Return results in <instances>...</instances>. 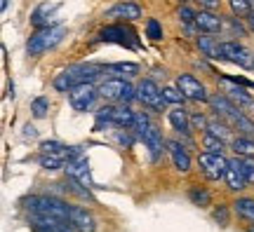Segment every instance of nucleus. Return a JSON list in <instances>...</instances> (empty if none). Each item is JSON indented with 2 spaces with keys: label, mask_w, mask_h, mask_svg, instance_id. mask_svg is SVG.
<instances>
[{
  "label": "nucleus",
  "mask_w": 254,
  "mask_h": 232,
  "mask_svg": "<svg viewBox=\"0 0 254 232\" xmlns=\"http://www.w3.org/2000/svg\"><path fill=\"white\" fill-rule=\"evenodd\" d=\"M177 87L184 92V96L189 98V101H209L207 92H205V85L198 80V78H193V75H189V73H184V75H179L177 78Z\"/></svg>",
  "instance_id": "1a4fd4ad"
},
{
  "label": "nucleus",
  "mask_w": 254,
  "mask_h": 232,
  "mask_svg": "<svg viewBox=\"0 0 254 232\" xmlns=\"http://www.w3.org/2000/svg\"><path fill=\"white\" fill-rule=\"evenodd\" d=\"M202 148L207 152H224V148H226V141H221V139H217V136H212L205 132V136H202Z\"/></svg>",
  "instance_id": "a878e982"
},
{
  "label": "nucleus",
  "mask_w": 254,
  "mask_h": 232,
  "mask_svg": "<svg viewBox=\"0 0 254 232\" xmlns=\"http://www.w3.org/2000/svg\"><path fill=\"white\" fill-rule=\"evenodd\" d=\"M190 197V202L193 204H198V206H209V192L207 190H202V187H193L189 192Z\"/></svg>",
  "instance_id": "7c9ffc66"
},
{
  "label": "nucleus",
  "mask_w": 254,
  "mask_h": 232,
  "mask_svg": "<svg viewBox=\"0 0 254 232\" xmlns=\"http://www.w3.org/2000/svg\"><path fill=\"white\" fill-rule=\"evenodd\" d=\"M24 206L33 216H55V218H66L71 221V206L64 204L62 199H55V197H26L24 199Z\"/></svg>",
  "instance_id": "f03ea898"
},
{
  "label": "nucleus",
  "mask_w": 254,
  "mask_h": 232,
  "mask_svg": "<svg viewBox=\"0 0 254 232\" xmlns=\"http://www.w3.org/2000/svg\"><path fill=\"white\" fill-rule=\"evenodd\" d=\"M177 14H179V19H182L184 24H195V17H198V12H193V9L186 7V5H184V7H179V12H177Z\"/></svg>",
  "instance_id": "f704fd0d"
},
{
  "label": "nucleus",
  "mask_w": 254,
  "mask_h": 232,
  "mask_svg": "<svg viewBox=\"0 0 254 232\" xmlns=\"http://www.w3.org/2000/svg\"><path fill=\"white\" fill-rule=\"evenodd\" d=\"M50 12H55V5H50V2L38 5V7L33 9V14H31V26H33V28H45V26H50V19L45 17V14H50Z\"/></svg>",
  "instance_id": "4be33fe9"
},
{
  "label": "nucleus",
  "mask_w": 254,
  "mask_h": 232,
  "mask_svg": "<svg viewBox=\"0 0 254 232\" xmlns=\"http://www.w3.org/2000/svg\"><path fill=\"white\" fill-rule=\"evenodd\" d=\"M226 186L231 190H245L247 187V176H245V169H243V160L240 157H233L228 160V169H226Z\"/></svg>",
  "instance_id": "f8f14e48"
},
{
  "label": "nucleus",
  "mask_w": 254,
  "mask_h": 232,
  "mask_svg": "<svg viewBox=\"0 0 254 232\" xmlns=\"http://www.w3.org/2000/svg\"><path fill=\"white\" fill-rule=\"evenodd\" d=\"M247 28L254 33V12H250V17H247Z\"/></svg>",
  "instance_id": "37998d69"
},
{
  "label": "nucleus",
  "mask_w": 254,
  "mask_h": 232,
  "mask_svg": "<svg viewBox=\"0 0 254 232\" xmlns=\"http://www.w3.org/2000/svg\"><path fill=\"white\" fill-rule=\"evenodd\" d=\"M250 5H252V9H254V0H250Z\"/></svg>",
  "instance_id": "49530a36"
},
{
  "label": "nucleus",
  "mask_w": 254,
  "mask_h": 232,
  "mask_svg": "<svg viewBox=\"0 0 254 232\" xmlns=\"http://www.w3.org/2000/svg\"><path fill=\"white\" fill-rule=\"evenodd\" d=\"M7 2H9V0H2V2H0V5H2V12L7 9Z\"/></svg>",
  "instance_id": "a18cd8bd"
},
{
  "label": "nucleus",
  "mask_w": 254,
  "mask_h": 232,
  "mask_svg": "<svg viewBox=\"0 0 254 232\" xmlns=\"http://www.w3.org/2000/svg\"><path fill=\"white\" fill-rule=\"evenodd\" d=\"M64 169H66V176H68V179H75L85 187L94 186V183H92V176H90V167H87V160H85V157H78V160L68 162Z\"/></svg>",
  "instance_id": "ddd939ff"
},
{
  "label": "nucleus",
  "mask_w": 254,
  "mask_h": 232,
  "mask_svg": "<svg viewBox=\"0 0 254 232\" xmlns=\"http://www.w3.org/2000/svg\"><path fill=\"white\" fill-rule=\"evenodd\" d=\"M233 150L238 157H254V141L250 136H236L233 139Z\"/></svg>",
  "instance_id": "b1692460"
},
{
  "label": "nucleus",
  "mask_w": 254,
  "mask_h": 232,
  "mask_svg": "<svg viewBox=\"0 0 254 232\" xmlns=\"http://www.w3.org/2000/svg\"><path fill=\"white\" fill-rule=\"evenodd\" d=\"M195 26L202 31V33H219L221 26H224V21L219 17L217 12H212V9H200L198 17H195Z\"/></svg>",
  "instance_id": "2eb2a0df"
},
{
  "label": "nucleus",
  "mask_w": 254,
  "mask_h": 232,
  "mask_svg": "<svg viewBox=\"0 0 254 232\" xmlns=\"http://www.w3.org/2000/svg\"><path fill=\"white\" fill-rule=\"evenodd\" d=\"M207 122L209 120H205V115H200V113H193V115H190V127H193V129H207Z\"/></svg>",
  "instance_id": "c9c22d12"
},
{
  "label": "nucleus",
  "mask_w": 254,
  "mask_h": 232,
  "mask_svg": "<svg viewBox=\"0 0 254 232\" xmlns=\"http://www.w3.org/2000/svg\"><path fill=\"white\" fill-rule=\"evenodd\" d=\"M31 230L33 232H52V230H47V228H43V225H31Z\"/></svg>",
  "instance_id": "c03bdc74"
},
{
  "label": "nucleus",
  "mask_w": 254,
  "mask_h": 232,
  "mask_svg": "<svg viewBox=\"0 0 254 232\" xmlns=\"http://www.w3.org/2000/svg\"><path fill=\"white\" fill-rule=\"evenodd\" d=\"M71 223L75 225L78 232H94L97 228L92 214H87V209H82V206H71Z\"/></svg>",
  "instance_id": "a211bd4d"
},
{
  "label": "nucleus",
  "mask_w": 254,
  "mask_h": 232,
  "mask_svg": "<svg viewBox=\"0 0 254 232\" xmlns=\"http://www.w3.org/2000/svg\"><path fill=\"white\" fill-rule=\"evenodd\" d=\"M243 169H245L247 183H254V160L252 157H245V160H243Z\"/></svg>",
  "instance_id": "e433bc0d"
},
{
  "label": "nucleus",
  "mask_w": 254,
  "mask_h": 232,
  "mask_svg": "<svg viewBox=\"0 0 254 232\" xmlns=\"http://www.w3.org/2000/svg\"><path fill=\"white\" fill-rule=\"evenodd\" d=\"M109 17L113 19H127V21H136L141 17V7L136 2H120L109 12Z\"/></svg>",
  "instance_id": "aec40b11"
},
{
  "label": "nucleus",
  "mask_w": 254,
  "mask_h": 232,
  "mask_svg": "<svg viewBox=\"0 0 254 232\" xmlns=\"http://www.w3.org/2000/svg\"><path fill=\"white\" fill-rule=\"evenodd\" d=\"M68 145H64L62 141H43L40 143V150L43 152H64Z\"/></svg>",
  "instance_id": "72a5a7b5"
},
{
  "label": "nucleus",
  "mask_w": 254,
  "mask_h": 232,
  "mask_svg": "<svg viewBox=\"0 0 254 232\" xmlns=\"http://www.w3.org/2000/svg\"><path fill=\"white\" fill-rule=\"evenodd\" d=\"M99 40H104V43H116V45H125V47L136 45L134 31L127 26H106L99 33Z\"/></svg>",
  "instance_id": "9b49d317"
},
{
  "label": "nucleus",
  "mask_w": 254,
  "mask_h": 232,
  "mask_svg": "<svg viewBox=\"0 0 254 232\" xmlns=\"http://www.w3.org/2000/svg\"><path fill=\"white\" fill-rule=\"evenodd\" d=\"M233 211H236L240 218L254 223V199L252 197H240V199H236V202H233Z\"/></svg>",
  "instance_id": "5701e85b"
},
{
  "label": "nucleus",
  "mask_w": 254,
  "mask_h": 232,
  "mask_svg": "<svg viewBox=\"0 0 254 232\" xmlns=\"http://www.w3.org/2000/svg\"><path fill=\"white\" fill-rule=\"evenodd\" d=\"M231 26H233V33H238V36H245V26L238 21V17L231 19Z\"/></svg>",
  "instance_id": "ea45409f"
},
{
  "label": "nucleus",
  "mask_w": 254,
  "mask_h": 232,
  "mask_svg": "<svg viewBox=\"0 0 254 232\" xmlns=\"http://www.w3.org/2000/svg\"><path fill=\"white\" fill-rule=\"evenodd\" d=\"M198 47H200V54H205L209 59H224V56H221V45L212 38V33L198 36Z\"/></svg>",
  "instance_id": "412c9836"
},
{
  "label": "nucleus",
  "mask_w": 254,
  "mask_h": 232,
  "mask_svg": "<svg viewBox=\"0 0 254 232\" xmlns=\"http://www.w3.org/2000/svg\"><path fill=\"white\" fill-rule=\"evenodd\" d=\"M228 5H231L236 17H250V12H252L250 0H228Z\"/></svg>",
  "instance_id": "c85d7f7f"
},
{
  "label": "nucleus",
  "mask_w": 254,
  "mask_h": 232,
  "mask_svg": "<svg viewBox=\"0 0 254 232\" xmlns=\"http://www.w3.org/2000/svg\"><path fill=\"white\" fill-rule=\"evenodd\" d=\"M24 136H26V139H28V136H31V139H36V136H38V132H36V127H31V125H26V132H24Z\"/></svg>",
  "instance_id": "79ce46f5"
},
{
  "label": "nucleus",
  "mask_w": 254,
  "mask_h": 232,
  "mask_svg": "<svg viewBox=\"0 0 254 232\" xmlns=\"http://www.w3.org/2000/svg\"><path fill=\"white\" fill-rule=\"evenodd\" d=\"M167 120H170V125L174 127V132H179V134H190V129H193V127H190V115L182 106L170 110V113H167Z\"/></svg>",
  "instance_id": "6ab92c4d"
},
{
  "label": "nucleus",
  "mask_w": 254,
  "mask_h": 232,
  "mask_svg": "<svg viewBox=\"0 0 254 232\" xmlns=\"http://www.w3.org/2000/svg\"><path fill=\"white\" fill-rule=\"evenodd\" d=\"M209 106L217 110V115L226 117L231 125H233L240 115H245V110H240V108L233 103V98L228 96V94H214V96H209Z\"/></svg>",
  "instance_id": "9d476101"
},
{
  "label": "nucleus",
  "mask_w": 254,
  "mask_h": 232,
  "mask_svg": "<svg viewBox=\"0 0 254 232\" xmlns=\"http://www.w3.org/2000/svg\"><path fill=\"white\" fill-rule=\"evenodd\" d=\"M163 96L167 103H174V106H182L186 96H184V92L179 87H163Z\"/></svg>",
  "instance_id": "cd10ccee"
},
{
  "label": "nucleus",
  "mask_w": 254,
  "mask_h": 232,
  "mask_svg": "<svg viewBox=\"0 0 254 232\" xmlns=\"http://www.w3.org/2000/svg\"><path fill=\"white\" fill-rule=\"evenodd\" d=\"M99 96H104L106 101H123V103H129L132 98H136V90L127 80H123V78H109V80L101 82Z\"/></svg>",
  "instance_id": "20e7f679"
},
{
  "label": "nucleus",
  "mask_w": 254,
  "mask_h": 232,
  "mask_svg": "<svg viewBox=\"0 0 254 232\" xmlns=\"http://www.w3.org/2000/svg\"><path fill=\"white\" fill-rule=\"evenodd\" d=\"M198 2L205 9H212V12H214V9H219V0H198Z\"/></svg>",
  "instance_id": "a19ab883"
},
{
  "label": "nucleus",
  "mask_w": 254,
  "mask_h": 232,
  "mask_svg": "<svg viewBox=\"0 0 254 232\" xmlns=\"http://www.w3.org/2000/svg\"><path fill=\"white\" fill-rule=\"evenodd\" d=\"M179 2H189V0H179Z\"/></svg>",
  "instance_id": "09e8293b"
},
{
  "label": "nucleus",
  "mask_w": 254,
  "mask_h": 232,
  "mask_svg": "<svg viewBox=\"0 0 254 232\" xmlns=\"http://www.w3.org/2000/svg\"><path fill=\"white\" fill-rule=\"evenodd\" d=\"M64 33H66V28L64 26H45V28H38L36 33L31 36L26 45V52L31 56H40V54H45L47 49H52L55 45H59L64 40Z\"/></svg>",
  "instance_id": "7ed1b4c3"
},
{
  "label": "nucleus",
  "mask_w": 254,
  "mask_h": 232,
  "mask_svg": "<svg viewBox=\"0 0 254 232\" xmlns=\"http://www.w3.org/2000/svg\"><path fill=\"white\" fill-rule=\"evenodd\" d=\"M148 127H151V122H148V115H146V113H134V127H132V129H134L136 134L141 136L146 129H148Z\"/></svg>",
  "instance_id": "473e14b6"
},
{
  "label": "nucleus",
  "mask_w": 254,
  "mask_h": 232,
  "mask_svg": "<svg viewBox=\"0 0 254 232\" xmlns=\"http://www.w3.org/2000/svg\"><path fill=\"white\" fill-rule=\"evenodd\" d=\"M109 73V66H97V63H80V66H71L64 73H59L52 82V87L57 92H68L75 87V85H87V82H94L99 75Z\"/></svg>",
  "instance_id": "f257e3e1"
},
{
  "label": "nucleus",
  "mask_w": 254,
  "mask_h": 232,
  "mask_svg": "<svg viewBox=\"0 0 254 232\" xmlns=\"http://www.w3.org/2000/svg\"><path fill=\"white\" fill-rule=\"evenodd\" d=\"M224 82L231 85L226 92H228V96L233 98V103H236L240 110H245V113H252L254 115V98L250 96L245 90H240V87H238V82H233L231 78H224Z\"/></svg>",
  "instance_id": "4468645a"
},
{
  "label": "nucleus",
  "mask_w": 254,
  "mask_h": 232,
  "mask_svg": "<svg viewBox=\"0 0 254 232\" xmlns=\"http://www.w3.org/2000/svg\"><path fill=\"white\" fill-rule=\"evenodd\" d=\"M136 98L148 106L151 110H158V113H163L165 108H167V101L163 96V90L155 85L153 80H141L139 82V87H136Z\"/></svg>",
  "instance_id": "423d86ee"
},
{
  "label": "nucleus",
  "mask_w": 254,
  "mask_h": 232,
  "mask_svg": "<svg viewBox=\"0 0 254 232\" xmlns=\"http://www.w3.org/2000/svg\"><path fill=\"white\" fill-rule=\"evenodd\" d=\"M109 71L118 73V75H136V73H139V66H136V63H111Z\"/></svg>",
  "instance_id": "c756f323"
},
{
  "label": "nucleus",
  "mask_w": 254,
  "mask_h": 232,
  "mask_svg": "<svg viewBox=\"0 0 254 232\" xmlns=\"http://www.w3.org/2000/svg\"><path fill=\"white\" fill-rule=\"evenodd\" d=\"M214 218L219 221V225H228V209H226V206H219V209H214Z\"/></svg>",
  "instance_id": "4c0bfd02"
},
{
  "label": "nucleus",
  "mask_w": 254,
  "mask_h": 232,
  "mask_svg": "<svg viewBox=\"0 0 254 232\" xmlns=\"http://www.w3.org/2000/svg\"><path fill=\"white\" fill-rule=\"evenodd\" d=\"M247 232H254V225H252V228H250V230H247Z\"/></svg>",
  "instance_id": "de8ad7c7"
},
{
  "label": "nucleus",
  "mask_w": 254,
  "mask_h": 232,
  "mask_svg": "<svg viewBox=\"0 0 254 232\" xmlns=\"http://www.w3.org/2000/svg\"><path fill=\"white\" fill-rule=\"evenodd\" d=\"M167 150H170V157H172L174 167L182 171V174H186L190 169V157H189V152H186V148L179 141H170L167 143Z\"/></svg>",
  "instance_id": "f3484780"
},
{
  "label": "nucleus",
  "mask_w": 254,
  "mask_h": 232,
  "mask_svg": "<svg viewBox=\"0 0 254 232\" xmlns=\"http://www.w3.org/2000/svg\"><path fill=\"white\" fill-rule=\"evenodd\" d=\"M47 110H50V101H47L45 96H38L31 101V113H33V117L43 120V117H47Z\"/></svg>",
  "instance_id": "bb28decb"
},
{
  "label": "nucleus",
  "mask_w": 254,
  "mask_h": 232,
  "mask_svg": "<svg viewBox=\"0 0 254 232\" xmlns=\"http://www.w3.org/2000/svg\"><path fill=\"white\" fill-rule=\"evenodd\" d=\"M139 139H141V141L146 143V148L151 150V155H153V160H155V157H158V155H160V152L165 150L163 132H160V129H158V127H155V125H151V127H148V129H146V132H144V134H141V136H139Z\"/></svg>",
  "instance_id": "dca6fc26"
},
{
  "label": "nucleus",
  "mask_w": 254,
  "mask_h": 232,
  "mask_svg": "<svg viewBox=\"0 0 254 232\" xmlns=\"http://www.w3.org/2000/svg\"><path fill=\"white\" fill-rule=\"evenodd\" d=\"M221 56L226 59V61H233L238 66H243V68H254V54L250 49H245L243 45H238L233 40H226V43H221Z\"/></svg>",
  "instance_id": "6e6552de"
},
{
  "label": "nucleus",
  "mask_w": 254,
  "mask_h": 232,
  "mask_svg": "<svg viewBox=\"0 0 254 232\" xmlns=\"http://www.w3.org/2000/svg\"><path fill=\"white\" fill-rule=\"evenodd\" d=\"M207 134L217 136L221 141H231V127L226 122H221V120H209L207 122Z\"/></svg>",
  "instance_id": "393cba45"
},
{
  "label": "nucleus",
  "mask_w": 254,
  "mask_h": 232,
  "mask_svg": "<svg viewBox=\"0 0 254 232\" xmlns=\"http://www.w3.org/2000/svg\"><path fill=\"white\" fill-rule=\"evenodd\" d=\"M146 36L151 38V40H163V26H160L155 19H148V24H146Z\"/></svg>",
  "instance_id": "2f4dec72"
},
{
  "label": "nucleus",
  "mask_w": 254,
  "mask_h": 232,
  "mask_svg": "<svg viewBox=\"0 0 254 232\" xmlns=\"http://www.w3.org/2000/svg\"><path fill=\"white\" fill-rule=\"evenodd\" d=\"M116 139H118V143H120V145H125V148H129V145L134 143L132 134H127V132H118V134H116Z\"/></svg>",
  "instance_id": "58836bf2"
},
{
  "label": "nucleus",
  "mask_w": 254,
  "mask_h": 232,
  "mask_svg": "<svg viewBox=\"0 0 254 232\" xmlns=\"http://www.w3.org/2000/svg\"><path fill=\"white\" fill-rule=\"evenodd\" d=\"M200 169L207 176L209 181H221L226 179V169H228V160L224 157V152H202L198 157Z\"/></svg>",
  "instance_id": "39448f33"
},
{
  "label": "nucleus",
  "mask_w": 254,
  "mask_h": 232,
  "mask_svg": "<svg viewBox=\"0 0 254 232\" xmlns=\"http://www.w3.org/2000/svg\"><path fill=\"white\" fill-rule=\"evenodd\" d=\"M97 96H99V90H97L92 82H87V85H75V87L68 92V103L73 106V110L85 113V110L97 101Z\"/></svg>",
  "instance_id": "0eeeda50"
}]
</instances>
